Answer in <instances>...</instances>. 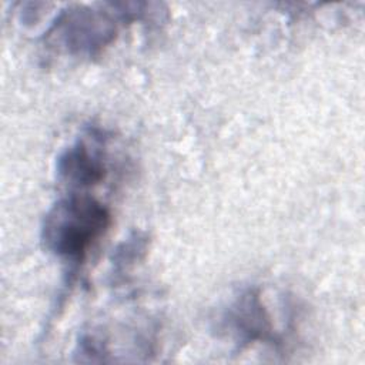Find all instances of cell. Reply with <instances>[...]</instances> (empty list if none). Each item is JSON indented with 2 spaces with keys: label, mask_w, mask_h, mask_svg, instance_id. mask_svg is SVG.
I'll list each match as a JSON object with an SVG mask.
<instances>
[{
  "label": "cell",
  "mask_w": 365,
  "mask_h": 365,
  "mask_svg": "<svg viewBox=\"0 0 365 365\" xmlns=\"http://www.w3.org/2000/svg\"><path fill=\"white\" fill-rule=\"evenodd\" d=\"M115 37L113 19L100 10L71 7L63 11L50 30L46 41L68 54L96 56Z\"/></svg>",
  "instance_id": "2"
},
{
  "label": "cell",
  "mask_w": 365,
  "mask_h": 365,
  "mask_svg": "<svg viewBox=\"0 0 365 365\" xmlns=\"http://www.w3.org/2000/svg\"><path fill=\"white\" fill-rule=\"evenodd\" d=\"M107 174L104 138L90 134L67 147L57 158V178L70 188L100 184Z\"/></svg>",
  "instance_id": "3"
},
{
  "label": "cell",
  "mask_w": 365,
  "mask_h": 365,
  "mask_svg": "<svg viewBox=\"0 0 365 365\" xmlns=\"http://www.w3.org/2000/svg\"><path fill=\"white\" fill-rule=\"evenodd\" d=\"M108 208L93 197L71 192L58 200L46 214L41 225V242L57 258L81 262L93 244L110 225Z\"/></svg>",
  "instance_id": "1"
},
{
  "label": "cell",
  "mask_w": 365,
  "mask_h": 365,
  "mask_svg": "<svg viewBox=\"0 0 365 365\" xmlns=\"http://www.w3.org/2000/svg\"><path fill=\"white\" fill-rule=\"evenodd\" d=\"M224 321L241 344L278 341L271 315L264 307L258 289L244 291L230 305Z\"/></svg>",
  "instance_id": "4"
}]
</instances>
